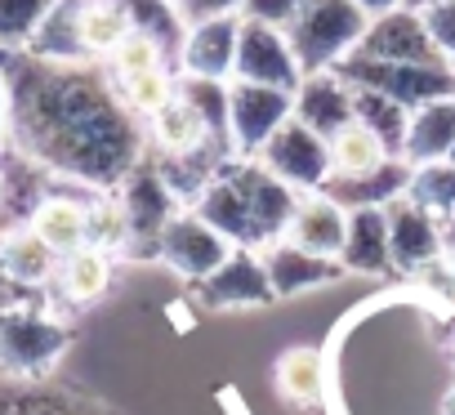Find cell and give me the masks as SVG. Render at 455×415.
<instances>
[{
  "instance_id": "obj_1",
  "label": "cell",
  "mask_w": 455,
  "mask_h": 415,
  "mask_svg": "<svg viewBox=\"0 0 455 415\" xmlns=\"http://www.w3.org/2000/svg\"><path fill=\"white\" fill-rule=\"evenodd\" d=\"M0 72L10 85V134L45 170L108 192L143 161L134 112L90 63L0 50Z\"/></svg>"
},
{
  "instance_id": "obj_2",
  "label": "cell",
  "mask_w": 455,
  "mask_h": 415,
  "mask_svg": "<svg viewBox=\"0 0 455 415\" xmlns=\"http://www.w3.org/2000/svg\"><path fill=\"white\" fill-rule=\"evenodd\" d=\"M371 28V14L357 5V0H313V5L286 28L291 50L308 72H331L339 68L353 50H362Z\"/></svg>"
},
{
  "instance_id": "obj_3",
  "label": "cell",
  "mask_w": 455,
  "mask_h": 415,
  "mask_svg": "<svg viewBox=\"0 0 455 415\" xmlns=\"http://www.w3.org/2000/svg\"><path fill=\"white\" fill-rule=\"evenodd\" d=\"M335 72L348 85L379 90V94L397 99L411 112L433 103V99H451L455 94V63H384V59H371V54L353 50Z\"/></svg>"
},
{
  "instance_id": "obj_4",
  "label": "cell",
  "mask_w": 455,
  "mask_h": 415,
  "mask_svg": "<svg viewBox=\"0 0 455 415\" xmlns=\"http://www.w3.org/2000/svg\"><path fill=\"white\" fill-rule=\"evenodd\" d=\"M72 344V331L36 308H0V366L14 375L50 371Z\"/></svg>"
},
{
  "instance_id": "obj_5",
  "label": "cell",
  "mask_w": 455,
  "mask_h": 415,
  "mask_svg": "<svg viewBox=\"0 0 455 415\" xmlns=\"http://www.w3.org/2000/svg\"><path fill=\"white\" fill-rule=\"evenodd\" d=\"M291 116H295V90L255 85V81H233L228 85V139H233L242 161L259 156L264 143Z\"/></svg>"
},
{
  "instance_id": "obj_6",
  "label": "cell",
  "mask_w": 455,
  "mask_h": 415,
  "mask_svg": "<svg viewBox=\"0 0 455 415\" xmlns=\"http://www.w3.org/2000/svg\"><path fill=\"white\" fill-rule=\"evenodd\" d=\"M121 205H125V215H130V251L139 255H156L161 246V233L170 228V219L179 215V192L165 183L161 165L156 161H139L121 188H116Z\"/></svg>"
},
{
  "instance_id": "obj_7",
  "label": "cell",
  "mask_w": 455,
  "mask_h": 415,
  "mask_svg": "<svg viewBox=\"0 0 455 415\" xmlns=\"http://www.w3.org/2000/svg\"><path fill=\"white\" fill-rule=\"evenodd\" d=\"M264 161L277 179H286L295 192H322L326 179L335 174L331 165V139H322L313 125H304L299 116H291L268 143L264 152L255 156Z\"/></svg>"
},
{
  "instance_id": "obj_8",
  "label": "cell",
  "mask_w": 455,
  "mask_h": 415,
  "mask_svg": "<svg viewBox=\"0 0 455 415\" xmlns=\"http://www.w3.org/2000/svg\"><path fill=\"white\" fill-rule=\"evenodd\" d=\"M233 81H255V85H277V90H295L304 81V68L291 50L286 28L259 23L242 14V41H237V68Z\"/></svg>"
},
{
  "instance_id": "obj_9",
  "label": "cell",
  "mask_w": 455,
  "mask_h": 415,
  "mask_svg": "<svg viewBox=\"0 0 455 415\" xmlns=\"http://www.w3.org/2000/svg\"><path fill=\"white\" fill-rule=\"evenodd\" d=\"M237 246L228 242L223 233H214L196 211H179L174 219H170V228L161 233V246H156V259L165 264V268H174L179 277H188V282H205L228 255H233Z\"/></svg>"
},
{
  "instance_id": "obj_10",
  "label": "cell",
  "mask_w": 455,
  "mask_h": 415,
  "mask_svg": "<svg viewBox=\"0 0 455 415\" xmlns=\"http://www.w3.org/2000/svg\"><path fill=\"white\" fill-rule=\"evenodd\" d=\"M228 174H233V183L242 188V196H246V211H251V219H255V233H259V242L268 246V242H277V237H286V228H291V219H295V211H299V192L286 183V179H277L264 161H233L228 165Z\"/></svg>"
},
{
  "instance_id": "obj_11",
  "label": "cell",
  "mask_w": 455,
  "mask_h": 415,
  "mask_svg": "<svg viewBox=\"0 0 455 415\" xmlns=\"http://www.w3.org/2000/svg\"><path fill=\"white\" fill-rule=\"evenodd\" d=\"M388 211V255L397 273H419L433 268L446 255V237H442V219L428 215L424 205H415L411 196H397L384 205Z\"/></svg>"
},
{
  "instance_id": "obj_12",
  "label": "cell",
  "mask_w": 455,
  "mask_h": 415,
  "mask_svg": "<svg viewBox=\"0 0 455 415\" xmlns=\"http://www.w3.org/2000/svg\"><path fill=\"white\" fill-rule=\"evenodd\" d=\"M196 286H201L205 308H264V304L277 299V291L268 282V268H264V255H255L251 246H237Z\"/></svg>"
},
{
  "instance_id": "obj_13",
  "label": "cell",
  "mask_w": 455,
  "mask_h": 415,
  "mask_svg": "<svg viewBox=\"0 0 455 415\" xmlns=\"http://www.w3.org/2000/svg\"><path fill=\"white\" fill-rule=\"evenodd\" d=\"M237 41H242V14L188 23V36H183V50H179V68L188 76L228 81L233 68H237Z\"/></svg>"
},
{
  "instance_id": "obj_14",
  "label": "cell",
  "mask_w": 455,
  "mask_h": 415,
  "mask_svg": "<svg viewBox=\"0 0 455 415\" xmlns=\"http://www.w3.org/2000/svg\"><path fill=\"white\" fill-rule=\"evenodd\" d=\"M362 54L371 59H384V63H446L428 32H424V19L415 5H402V10H388L379 19H371L366 28V41H362Z\"/></svg>"
},
{
  "instance_id": "obj_15",
  "label": "cell",
  "mask_w": 455,
  "mask_h": 415,
  "mask_svg": "<svg viewBox=\"0 0 455 415\" xmlns=\"http://www.w3.org/2000/svg\"><path fill=\"white\" fill-rule=\"evenodd\" d=\"M295 116L304 125H313L322 139H335L344 125L357 121L353 112V85L331 68V72H308L295 85Z\"/></svg>"
},
{
  "instance_id": "obj_16",
  "label": "cell",
  "mask_w": 455,
  "mask_h": 415,
  "mask_svg": "<svg viewBox=\"0 0 455 415\" xmlns=\"http://www.w3.org/2000/svg\"><path fill=\"white\" fill-rule=\"evenodd\" d=\"M264 268H268V282H273L277 299H291V295H304V291H317V286H331V282L344 277L339 259L313 255V251H304L286 237L264 246Z\"/></svg>"
},
{
  "instance_id": "obj_17",
  "label": "cell",
  "mask_w": 455,
  "mask_h": 415,
  "mask_svg": "<svg viewBox=\"0 0 455 415\" xmlns=\"http://www.w3.org/2000/svg\"><path fill=\"white\" fill-rule=\"evenodd\" d=\"M152 121V139L161 148V156H196V152H210V148H233V139L219 134L192 103H183L179 94L156 112L148 116ZM237 152V148H233Z\"/></svg>"
},
{
  "instance_id": "obj_18",
  "label": "cell",
  "mask_w": 455,
  "mask_h": 415,
  "mask_svg": "<svg viewBox=\"0 0 455 415\" xmlns=\"http://www.w3.org/2000/svg\"><path fill=\"white\" fill-rule=\"evenodd\" d=\"M344 237H348V211L326 196V192H308L299 196V211L286 228V242L313 251V255H326V259H339L344 251Z\"/></svg>"
},
{
  "instance_id": "obj_19",
  "label": "cell",
  "mask_w": 455,
  "mask_h": 415,
  "mask_svg": "<svg viewBox=\"0 0 455 415\" xmlns=\"http://www.w3.org/2000/svg\"><path fill=\"white\" fill-rule=\"evenodd\" d=\"M192 211H196L214 233H223L233 246H251V251L264 246L259 233H255V219H251V211H246V196H242V188L233 183V174H228V170L196 192Z\"/></svg>"
},
{
  "instance_id": "obj_20",
  "label": "cell",
  "mask_w": 455,
  "mask_h": 415,
  "mask_svg": "<svg viewBox=\"0 0 455 415\" xmlns=\"http://www.w3.org/2000/svg\"><path fill=\"white\" fill-rule=\"evenodd\" d=\"M59 251L32 228V224H14L0 233V264H5V277L23 291H36L45 282H54L59 273Z\"/></svg>"
},
{
  "instance_id": "obj_21",
  "label": "cell",
  "mask_w": 455,
  "mask_h": 415,
  "mask_svg": "<svg viewBox=\"0 0 455 415\" xmlns=\"http://www.w3.org/2000/svg\"><path fill=\"white\" fill-rule=\"evenodd\" d=\"M411 161L406 156H393L384 161L379 170L371 174H331L326 179V196H335L344 211H366V205H388L397 196H406V183H411Z\"/></svg>"
},
{
  "instance_id": "obj_22",
  "label": "cell",
  "mask_w": 455,
  "mask_h": 415,
  "mask_svg": "<svg viewBox=\"0 0 455 415\" xmlns=\"http://www.w3.org/2000/svg\"><path fill=\"white\" fill-rule=\"evenodd\" d=\"M344 273H362V277H379L393 268L388 255V211L384 205H366V211H348V237L339 251Z\"/></svg>"
},
{
  "instance_id": "obj_23",
  "label": "cell",
  "mask_w": 455,
  "mask_h": 415,
  "mask_svg": "<svg viewBox=\"0 0 455 415\" xmlns=\"http://www.w3.org/2000/svg\"><path fill=\"white\" fill-rule=\"evenodd\" d=\"M451 156H455V94L415 108L411 130H406V161L411 165L451 161Z\"/></svg>"
},
{
  "instance_id": "obj_24",
  "label": "cell",
  "mask_w": 455,
  "mask_h": 415,
  "mask_svg": "<svg viewBox=\"0 0 455 415\" xmlns=\"http://www.w3.org/2000/svg\"><path fill=\"white\" fill-rule=\"evenodd\" d=\"M130 32H134V23H130L121 0H76V41H81V54L90 63L112 59Z\"/></svg>"
},
{
  "instance_id": "obj_25",
  "label": "cell",
  "mask_w": 455,
  "mask_h": 415,
  "mask_svg": "<svg viewBox=\"0 0 455 415\" xmlns=\"http://www.w3.org/2000/svg\"><path fill=\"white\" fill-rule=\"evenodd\" d=\"M85 211H90V201L50 192V196H41V201L32 205L28 224H32L59 255H72V251L85 246Z\"/></svg>"
},
{
  "instance_id": "obj_26",
  "label": "cell",
  "mask_w": 455,
  "mask_h": 415,
  "mask_svg": "<svg viewBox=\"0 0 455 415\" xmlns=\"http://www.w3.org/2000/svg\"><path fill=\"white\" fill-rule=\"evenodd\" d=\"M54 286L68 304H94L112 286V255L99 251V246H81V251L63 255L59 273H54Z\"/></svg>"
},
{
  "instance_id": "obj_27",
  "label": "cell",
  "mask_w": 455,
  "mask_h": 415,
  "mask_svg": "<svg viewBox=\"0 0 455 415\" xmlns=\"http://www.w3.org/2000/svg\"><path fill=\"white\" fill-rule=\"evenodd\" d=\"M353 112L366 130H375L388 148V156H406V130H411V108H402L397 99L379 94V90H362L353 85Z\"/></svg>"
},
{
  "instance_id": "obj_28",
  "label": "cell",
  "mask_w": 455,
  "mask_h": 415,
  "mask_svg": "<svg viewBox=\"0 0 455 415\" xmlns=\"http://www.w3.org/2000/svg\"><path fill=\"white\" fill-rule=\"evenodd\" d=\"M277 393L291 406H317L326 393V362L317 348H291L277 362Z\"/></svg>"
},
{
  "instance_id": "obj_29",
  "label": "cell",
  "mask_w": 455,
  "mask_h": 415,
  "mask_svg": "<svg viewBox=\"0 0 455 415\" xmlns=\"http://www.w3.org/2000/svg\"><path fill=\"white\" fill-rule=\"evenodd\" d=\"M384 161H393L388 148H384V139H379L375 130H366L362 121L344 125V130L331 139V165H335V174H371V170H379Z\"/></svg>"
},
{
  "instance_id": "obj_30",
  "label": "cell",
  "mask_w": 455,
  "mask_h": 415,
  "mask_svg": "<svg viewBox=\"0 0 455 415\" xmlns=\"http://www.w3.org/2000/svg\"><path fill=\"white\" fill-rule=\"evenodd\" d=\"M85 246H99L108 255L130 251V215L116 192H99L90 196V211H85Z\"/></svg>"
},
{
  "instance_id": "obj_31",
  "label": "cell",
  "mask_w": 455,
  "mask_h": 415,
  "mask_svg": "<svg viewBox=\"0 0 455 415\" xmlns=\"http://www.w3.org/2000/svg\"><path fill=\"white\" fill-rule=\"evenodd\" d=\"M406 196L415 205H424L428 215L451 219L455 215V161H424V165H415L411 183H406Z\"/></svg>"
},
{
  "instance_id": "obj_32",
  "label": "cell",
  "mask_w": 455,
  "mask_h": 415,
  "mask_svg": "<svg viewBox=\"0 0 455 415\" xmlns=\"http://www.w3.org/2000/svg\"><path fill=\"white\" fill-rule=\"evenodd\" d=\"M121 5H125V14H130L134 32L156 36L170 54H179V50H183L188 23H183V14H179L174 0H121Z\"/></svg>"
},
{
  "instance_id": "obj_33",
  "label": "cell",
  "mask_w": 455,
  "mask_h": 415,
  "mask_svg": "<svg viewBox=\"0 0 455 415\" xmlns=\"http://www.w3.org/2000/svg\"><path fill=\"white\" fill-rule=\"evenodd\" d=\"M59 0H0V50H28Z\"/></svg>"
},
{
  "instance_id": "obj_34",
  "label": "cell",
  "mask_w": 455,
  "mask_h": 415,
  "mask_svg": "<svg viewBox=\"0 0 455 415\" xmlns=\"http://www.w3.org/2000/svg\"><path fill=\"white\" fill-rule=\"evenodd\" d=\"M165 59H170V50H165L156 36L130 32V36L116 45V54L108 59V81H112V85L134 81V76H143V72H152V68H165Z\"/></svg>"
},
{
  "instance_id": "obj_35",
  "label": "cell",
  "mask_w": 455,
  "mask_h": 415,
  "mask_svg": "<svg viewBox=\"0 0 455 415\" xmlns=\"http://www.w3.org/2000/svg\"><path fill=\"white\" fill-rule=\"evenodd\" d=\"M116 94L125 99V108H130L134 116H156V112L179 94V76H170V68H152V72H143V76H134V81H121Z\"/></svg>"
},
{
  "instance_id": "obj_36",
  "label": "cell",
  "mask_w": 455,
  "mask_h": 415,
  "mask_svg": "<svg viewBox=\"0 0 455 415\" xmlns=\"http://www.w3.org/2000/svg\"><path fill=\"white\" fill-rule=\"evenodd\" d=\"M179 99L192 103L219 134H228V81H210V76H188V72H179Z\"/></svg>"
},
{
  "instance_id": "obj_37",
  "label": "cell",
  "mask_w": 455,
  "mask_h": 415,
  "mask_svg": "<svg viewBox=\"0 0 455 415\" xmlns=\"http://www.w3.org/2000/svg\"><path fill=\"white\" fill-rule=\"evenodd\" d=\"M419 19H424V32L433 41V50L455 63V0H428V5H415Z\"/></svg>"
},
{
  "instance_id": "obj_38",
  "label": "cell",
  "mask_w": 455,
  "mask_h": 415,
  "mask_svg": "<svg viewBox=\"0 0 455 415\" xmlns=\"http://www.w3.org/2000/svg\"><path fill=\"white\" fill-rule=\"evenodd\" d=\"M313 0H246V19H259V23H273V28H291Z\"/></svg>"
},
{
  "instance_id": "obj_39",
  "label": "cell",
  "mask_w": 455,
  "mask_h": 415,
  "mask_svg": "<svg viewBox=\"0 0 455 415\" xmlns=\"http://www.w3.org/2000/svg\"><path fill=\"white\" fill-rule=\"evenodd\" d=\"M183 23H205V19H223V14H242L246 0H174Z\"/></svg>"
},
{
  "instance_id": "obj_40",
  "label": "cell",
  "mask_w": 455,
  "mask_h": 415,
  "mask_svg": "<svg viewBox=\"0 0 455 415\" xmlns=\"http://www.w3.org/2000/svg\"><path fill=\"white\" fill-rule=\"evenodd\" d=\"M19 299H23V286H14L5 277V264H0V308H19Z\"/></svg>"
},
{
  "instance_id": "obj_41",
  "label": "cell",
  "mask_w": 455,
  "mask_h": 415,
  "mask_svg": "<svg viewBox=\"0 0 455 415\" xmlns=\"http://www.w3.org/2000/svg\"><path fill=\"white\" fill-rule=\"evenodd\" d=\"M5 134H10V85L5 72H0V148H5Z\"/></svg>"
},
{
  "instance_id": "obj_42",
  "label": "cell",
  "mask_w": 455,
  "mask_h": 415,
  "mask_svg": "<svg viewBox=\"0 0 455 415\" xmlns=\"http://www.w3.org/2000/svg\"><path fill=\"white\" fill-rule=\"evenodd\" d=\"M357 5H362L371 19H379V14H388V10H402V5H411V0H357Z\"/></svg>"
},
{
  "instance_id": "obj_43",
  "label": "cell",
  "mask_w": 455,
  "mask_h": 415,
  "mask_svg": "<svg viewBox=\"0 0 455 415\" xmlns=\"http://www.w3.org/2000/svg\"><path fill=\"white\" fill-rule=\"evenodd\" d=\"M442 268H446V282H451V291H455V246H446V259H442Z\"/></svg>"
},
{
  "instance_id": "obj_44",
  "label": "cell",
  "mask_w": 455,
  "mask_h": 415,
  "mask_svg": "<svg viewBox=\"0 0 455 415\" xmlns=\"http://www.w3.org/2000/svg\"><path fill=\"white\" fill-rule=\"evenodd\" d=\"M442 415H455V384H451L446 397H442Z\"/></svg>"
},
{
  "instance_id": "obj_45",
  "label": "cell",
  "mask_w": 455,
  "mask_h": 415,
  "mask_svg": "<svg viewBox=\"0 0 455 415\" xmlns=\"http://www.w3.org/2000/svg\"><path fill=\"white\" fill-rule=\"evenodd\" d=\"M5 192H10V174H5V165H0V201H5Z\"/></svg>"
},
{
  "instance_id": "obj_46",
  "label": "cell",
  "mask_w": 455,
  "mask_h": 415,
  "mask_svg": "<svg viewBox=\"0 0 455 415\" xmlns=\"http://www.w3.org/2000/svg\"><path fill=\"white\" fill-rule=\"evenodd\" d=\"M411 5H428V0H411Z\"/></svg>"
},
{
  "instance_id": "obj_47",
  "label": "cell",
  "mask_w": 455,
  "mask_h": 415,
  "mask_svg": "<svg viewBox=\"0 0 455 415\" xmlns=\"http://www.w3.org/2000/svg\"><path fill=\"white\" fill-rule=\"evenodd\" d=\"M451 161H455V156H451Z\"/></svg>"
}]
</instances>
